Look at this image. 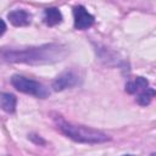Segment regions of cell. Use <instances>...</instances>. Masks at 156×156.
<instances>
[{"label": "cell", "mask_w": 156, "mask_h": 156, "mask_svg": "<svg viewBox=\"0 0 156 156\" xmlns=\"http://www.w3.org/2000/svg\"><path fill=\"white\" fill-rule=\"evenodd\" d=\"M124 156H134V155H124Z\"/></svg>", "instance_id": "7c38bea8"}, {"label": "cell", "mask_w": 156, "mask_h": 156, "mask_svg": "<svg viewBox=\"0 0 156 156\" xmlns=\"http://www.w3.org/2000/svg\"><path fill=\"white\" fill-rule=\"evenodd\" d=\"M7 18L16 27H24V26L30 24V22H32V15L29 12H27L26 10L11 11L7 15Z\"/></svg>", "instance_id": "8992f818"}, {"label": "cell", "mask_w": 156, "mask_h": 156, "mask_svg": "<svg viewBox=\"0 0 156 156\" xmlns=\"http://www.w3.org/2000/svg\"><path fill=\"white\" fill-rule=\"evenodd\" d=\"M67 55L66 46L61 44H45L41 46L28 48L23 50H2L1 57L4 61L12 63H54L61 61Z\"/></svg>", "instance_id": "6da1fadb"}, {"label": "cell", "mask_w": 156, "mask_h": 156, "mask_svg": "<svg viewBox=\"0 0 156 156\" xmlns=\"http://www.w3.org/2000/svg\"><path fill=\"white\" fill-rule=\"evenodd\" d=\"M151 156H156V152H154V154H151Z\"/></svg>", "instance_id": "8fae6325"}, {"label": "cell", "mask_w": 156, "mask_h": 156, "mask_svg": "<svg viewBox=\"0 0 156 156\" xmlns=\"http://www.w3.org/2000/svg\"><path fill=\"white\" fill-rule=\"evenodd\" d=\"M146 88H149V82L144 77H136L134 80H130L126 84V91L129 94L141 93Z\"/></svg>", "instance_id": "ba28073f"}, {"label": "cell", "mask_w": 156, "mask_h": 156, "mask_svg": "<svg viewBox=\"0 0 156 156\" xmlns=\"http://www.w3.org/2000/svg\"><path fill=\"white\" fill-rule=\"evenodd\" d=\"M155 96H156V90H154L151 88H146L141 93H139V95L136 98V101H138L139 105L146 106V105H149L151 102L152 98H155Z\"/></svg>", "instance_id": "30bf717a"}, {"label": "cell", "mask_w": 156, "mask_h": 156, "mask_svg": "<svg viewBox=\"0 0 156 156\" xmlns=\"http://www.w3.org/2000/svg\"><path fill=\"white\" fill-rule=\"evenodd\" d=\"M73 17H74V28L76 29H88L95 22V18L91 13H89L84 6L77 5L73 7Z\"/></svg>", "instance_id": "277c9868"}, {"label": "cell", "mask_w": 156, "mask_h": 156, "mask_svg": "<svg viewBox=\"0 0 156 156\" xmlns=\"http://www.w3.org/2000/svg\"><path fill=\"white\" fill-rule=\"evenodd\" d=\"M11 83L21 93L29 94V95H33V96H37L40 99H45L49 96V90L46 89L45 85H43L41 83H39L37 80L26 78L23 76L15 74L11 78Z\"/></svg>", "instance_id": "3957f363"}, {"label": "cell", "mask_w": 156, "mask_h": 156, "mask_svg": "<svg viewBox=\"0 0 156 156\" xmlns=\"http://www.w3.org/2000/svg\"><path fill=\"white\" fill-rule=\"evenodd\" d=\"M78 83V76L73 71H66L57 76V78L52 83V88L56 91H61L63 89L74 87Z\"/></svg>", "instance_id": "5b68a950"}, {"label": "cell", "mask_w": 156, "mask_h": 156, "mask_svg": "<svg viewBox=\"0 0 156 156\" xmlns=\"http://www.w3.org/2000/svg\"><path fill=\"white\" fill-rule=\"evenodd\" d=\"M16 96L10 93H2L1 94V107L5 112L12 113L16 110Z\"/></svg>", "instance_id": "9c48e42d"}, {"label": "cell", "mask_w": 156, "mask_h": 156, "mask_svg": "<svg viewBox=\"0 0 156 156\" xmlns=\"http://www.w3.org/2000/svg\"><path fill=\"white\" fill-rule=\"evenodd\" d=\"M44 23L49 27H54L62 22V13L56 7H49L44 11Z\"/></svg>", "instance_id": "52a82bcc"}, {"label": "cell", "mask_w": 156, "mask_h": 156, "mask_svg": "<svg viewBox=\"0 0 156 156\" xmlns=\"http://www.w3.org/2000/svg\"><path fill=\"white\" fill-rule=\"evenodd\" d=\"M57 127L63 133L67 138L78 141V143H85V144H99V143H105L110 140L108 135L102 133L101 130L89 128L85 126H79V124H73L69 122H66L63 119L57 121Z\"/></svg>", "instance_id": "7a4b0ae2"}]
</instances>
